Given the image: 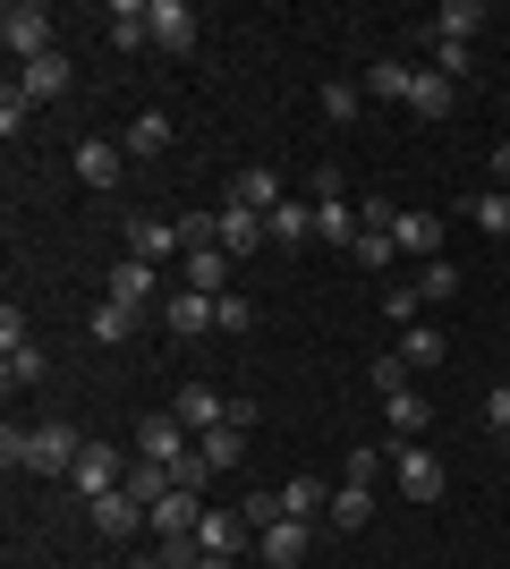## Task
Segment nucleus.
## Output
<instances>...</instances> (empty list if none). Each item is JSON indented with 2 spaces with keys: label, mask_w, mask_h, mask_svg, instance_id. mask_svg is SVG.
Returning a JSON list of instances; mask_svg holds the SVG:
<instances>
[{
  "label": "nucleus",
  "mask_w": 510,
  "mask_h": 569,
  "mask_svg": "<svg viewBox=\"0 0 510 569\" xmlns=\"http://www.w3.org/2000/svg\"><path fill=\"white\" fill-rule=\"evenodd\" d=\"M204 510H213L204 493H179V485H170V493H162V501L146 510V527H153V536L170 545V536H196V519H204Z\"/></svg>",
  "instance_id": "8"
},
{
  "label": "nucleus",
  "mask_w": 510,
  "mask_h": 569,
  "mask_svg": "<svg viewBox=\"0 0 510 569\" xmlns=\"http://www.w3.org/2000/svg\"><path fill=\"white\" fill-rule=\"evenodd\" d=\"M77 162V179H86V188H120V170H128V144H111V137H86L69 153Z\"/></svg>",
  "instance_id": "10"
},
{
  "label": "nucleus",
  "mask_w": 510,
  "mask_h": 569,
  "mask_svg": "<svg viewBox=\"0 0 510 569\" xmlns=\"http://www.w3.org/2000/svg\"><path fill=\"white\" fill-rule=\"evenodd\" d=\"M358 111H366L358 86H323V119H332V128H358Z\"/></svg>",
  "instance_id": "38"
},
{
  "label": "nucleus",
  "mask_w": 510,
  "mask_h": 569,
  "mask_svg": "<svg viewBox=\"0 0 510 569\" xmlns=\"http://www.w3.org/2000/svg\"><path fill=\"white\" fill-rule=\"evenodd\" d=\"M383 426H391V433H426V426H434L426 391H391V400H383Z\"/></svg>",
  "instance_id": "27"
},
{
  "label": "nucleus",
  "mask_w": 510,
  "mask_h": 569,
  "mask_svg": "<svg viewBox=\"0 0 510 569\" xmlns=\"http://www.w3.org/2000/svg\"><path fill=\"white\" fill-rule=\"evenodd\" d=\"M409 86H417L409 60H374V69H366V94H383V102H409Z\"/></svg>",
  "instance_id": "32"
},
{
  "label": "nucleus",
  "mask_w": 510,
  "mask_h": 569,
  "mask_svg": "<svg viewBox=\"0 0 510 569\" xmlns=\"http://www.w3.org/2000/svg\"><path fill=\"white\" fill-rule=\"evenodd\" d=\"M128 569H162V552H146V561H128Z\"/></svg>",
  "instance_id": "50"
},
{
  "label": "nucleus",
  "mask_w": 510,
  "mask_h": 569,
  "mask_svg": "<svg viewBox=\"0 0 510 569\" xmlns=\"http://www.w3.org/2000/svg\"><path fill=\"white\" fill-rule=\"evenodd\" d=\"M323 196H340V162H316V179H307V204H323Z\"/></svg>",
  "instance_id": "49"
},
{
  "label": "nucleus",
  "mask_w": 510,
  "mask_h": 569,
  "mask_svg": "<svg viewBox=\"0 0 510 569\" xmlns=\"http://www.w3.org/2000/svg\"><path fill=\"white\" fill-rule=\"evenodd\" d=\"M26 451H34V426H9V433H0V468H26Z\"/></svg>",
  "instance_id": "46"
},
{
  "label": "nucleus",
  "mask_w": 510,
  "mask_h": 569,
  "mask_svg": "<svg viewBox=\"0 0 510 569\" xmlns=\"http://www.w3.org/2000/svg\"><path fill=\"white\" fill-rule=\"evenodd\" d=\"M86 519H94V536H137V527H146V501L120 485V493H94V501H86Z\"/></svg>",
  "instance_id": "13"
},
{
  "label": "nucleus",
  "mask_w": 510,
  "mask_h": 569,
  "mask_svg": "<svg viewBox=\"0 0 510 569\" xmlns=\"http://www.w3.org/2000/svg\"><path fill=\"white\" fill-rule=\"evenodd\" d=\"M502 102H510V94H502Z\"/></svg>",
  "instance_id": "52"
},
{
  "label": "nucleus",
  "mask_w": 510,
  "mask_h": 569,
  "mask_svg": "<svg viewBox=\"0 0 510 569\" xmlns=\"http://www.w3.org/2000/svg\"><path fill=\"white\" fill-rule=\"evenodd\" d=\"M349 256H358V263H366V272H383V263H391V256H400V247H391V230H366V238H358V247H349Z\"/></svg>",
  "instance_id": "43"
},
{
  "label": "nucleus",
  "mask_w": 510,
  "mask_h": 569,
  "mask_svg": "<svg viewBox=\"0 0 510 569\" xmlns=\"http://www.w3.org/2000/svg\"><path fill=\"white\" fill-rule=\"evenodd\" d=\"M264 247V213H247V204H221V256L239 263V256H256Z\"/></svg>",
  "instance_id": "20"
},
{
  "label": "nucleus",
  "mask_w": 510,
  "mask_h": 569,
  "mask_svg": "<svg viewBox=\"0 0 510 569\" xmlns=\"http://www.w3.org/2000/svg\"><path fill=\"white\" fill-rule=\"evenodd\" d=\"M196 545L213 552V561H239V552L256 545V527H247V510H204V519H196Z\"/></svg>",
  "instance_id": "5"
},
{
  "label": "nucleus",
  "mask_w": 510,
  "mask_h": 569,
  "mask_svg": "<svg viewBox=\"0 0 510 569\" xmlns=\"http://www.w3.org/2000/svg\"><path fill=\"white\" fill-rule=\"evenodd\" d=\"M137 459H153V468H179V459H188V426H179V417H146V426H137Z\"/></svg>",
  "instance_id": "9"
},
{
  "label": "nucleus",
  "mask_w": 510,
  "mask_h": 569,
  "mask_svg": "<svg viewBox=\"0 0 510 569\" xmlns=\"http://www.w3.org/2000/svg\"><path fill=\"white\" fill-rule=\"evenodd\" d=\"M128 493H137V501H146V510H153V501L170 493V468H153V459H137V468H128Z\"/></svg>",
  "instance_id": "39"
},
{
  "label": "nucleus",
  "mask_w": 510,
  "mask_h": 569,
  "mask_svg": "<svg viewBox=\"0 0 510 569\" xmlns=\"http://www.w3.org/2000/svg\"><path fill=\"white\" fill-rule=\"evenodd\" d=\"M0 43H9L18 69L51 60V9H43V0H9V9H0Z\"/></svg>",
  "instance_id": "1"
},
{
  "label": "nucleus",
  "mask_w": 510,
  "mask_h": 569,
  "mask_svg": "<svg viewBox=\"0 0 510 569\" xmlns=\"http://www.w3.org/2000/svg\"><path fill=\"white\" fill-rule=\"evenodd\" d=\"M18 94H26V102H51V94H69V60L51 51V60H34V69H18Z\"/></svg>",
  "instance_id": "24"
},
{
  "label": "nucleus",
  "mask_w": 510,
  "mask_h": 569,
  "mask_svg": "<svg viewBox=\"0 0 510 569\" xmlns=\"http://www.w3.org/2000/svg\"><path fill=\"white\" fill-rule=\"evenodd\" d=\"M281 196H290V188H281V179H272L264 162H247L239 179H230V204H247V213H272V204H281Z\"/></svg>",
  "instance_id": "21"
},
{
  "label": "nucleus",
  "mask_w": 510,
  "mask_h": 569,
  "mask_svg": "<svg viewBox=\"0 0 510 569\" xmlns=\"http://www.w3.org/2000/svg\"><path fill=\"white\" fill-rule=\"evenodd\" d=\"M366 382H374L383 400H391V391H409V357H400V349H391V357H374V366H366Z\"/></svg>",
  "instance_id": "40"
},
{
  "label": "nucleus",
  "mask_w": 510,
  "mask_h": 569,
  "mask_svg": "<svg viewBox=\"0 0 510 569\" xmlns=\"http://www.w3.org/2000/svg\"><path fill=\"white\" fill-rule=\"evenodd\" d=\"M323 519H332L340 536H358V527L374 519V485H340V493H332V510H323Z\"/></svg>",
  "instance_id": "25"
},
{
  "label": "nucleus",
  "mask_w": 510,
  "mask_h": 569,
  "mask_svg": "<svg viewBox=\"0 0 510 569\" xmlns=\"http://www.w3.org/2000/svg\"><path fill=\"white\" fill-rule=\"evenodd\" d=\"M153 51H196V9L188 0H153Z\"/></svg>",
  "instance_id": "17"
},
{
  "label": "nucleus",
  "mask_w": 510,
  "mask_h": 569,
  "mask_svg": "<svg viewBox=\"0 0 510 569\" xmlns=\"http://www.w3.org/2000/svg\"><path fill=\"white\" fill-rule=\"evenodd\" d=\"M486 426L510 433V382H493V391H486Z\"/></svg>",
  "instance_id": "48"
},
{
  "label": "nucleus",
  "mask_w": 510,
  "mask_h": 569,
  "mask_svg": "<svg viewBox=\"0 0 510 569\" xmlns=\"http://www.w3.org/2000/svg\"><path fill=\"white\" fill-rule=\"evenodd\" d=\"M120 144H128V153H162V144H170V119H162V111H137Z\"/></svg>",
  "instance_id": "33"
},
{
  "label": "nucleus",
  "mask_w": 510,
  "mask_h": 569,
  "mask_svg": "<svg viewBox=\"0 0 510 569\" xmlns=\"http://www.w3.org/2000/svg\"><path fill=\"white\" fill-rule=\"evenodd\" d=\"M26 119H34V102H26V94H18V86H9V94H0V137H18Z\"/></svg>",
  "instance_id": "45"
},
{
  "label": "nucleus",
  "mask_w": 510,
  "mask_h": 569,
  "mask_svg": "<svg viewBox=\"0 0 510 569\" xmlns=\"http://www.w3.org/2000/svg\"><path fill=\"white\" fill-rule=\"evenodd\" d=\"M162 323H170V340H204V332H221V315H213V298H204V289H179V298H162Z\"/></svg>",
  "instance_id": "7"
},
{
  "label": "nucleus",
  "mask_w": 510,
  "mask_h": 569,
  "mask_svg": "<svg viewBox=\"0 0 510 569\" xmlns=\"http://www.w3.org/2000/svg\"><path fill=\"white\" fill-rule=\"evenodd\" d=\"M213 315H221V332L239 340V332H256V298H239V289H221L213 298Z\"/></svg>",
  "instance_id": "37"
},
{
  "label": "nucleus",
  "mask_w": 510,
  "mask_h": 569,
  "mask_svg": "<svg viewBox=\"0 0 510 569\" xmlns=\"http://www.w3.org/2000/svg\"><path fill=\"white\" fill-rule=\"evenodd\" d=\"M400 357H409V375L417 366H442V332L434 323H409V332H400Z\"/></svg>",
  "instance_id": "34"
},
{
  "label": "nucleus",
  "mask_w": 510,
  "mask_h": 569,
  "mask_svg": "<svg viewBox=\"0 0 510 569\" xmlns=\"http://www.w3.org/2000/svg\"><path fill=\"white\" fill-rule=\"evenodd\" d=\"M409 111H417V119H451V111H460V86H451V77H434V69H426V60H417Z\"/></svg>",
  "instance_id": "16"
},
{
  "label": "nucleus",
  "mask_w": 510,
  "mask_h": 569,
  "mask_svg": "<svg viewBox=\"0 0 510 569\" xmlns=\"http://www.w3.org/2000/svg\"><path fill=\"white\" fill-rule=\"evenodd\" d=\"M196 451L213 459V476H221V468H239V459H247V433H230V426H221V433H196Z\"/></svg>",
  "instance_id": "36"
},
{
  "label": "nucleus",
  "mask_w": 510,
  "mask_h": 569,
  "mask_svg": "<svg viewBox=\"0 0 510 569\" xmlns=\"http://www.w3.org/2000/svg\"><path fill=\"white\" fill-rule=\"evenodd\" d=\"M26 340H34V332H26V307L9 298V307H0V349H26Z\"/></svg>",
  "instance_id": "47"
},
{
  "label": "nucleus",
  "mask_w": 510,
  "mask_h": 569,
  "mask_svg": "<svg viewBox=\"0 0 510 569\" xmlns=\"http://www.w3.org/2000/svg\"><path fill=\"white\" fill-rule=\"evenodd\" d=\"M0 382H9V391H34V382H43V349H34V340H26V349H0Z\"/></svg>",
  "instance_id": "30"
},
{
  "label": "nucleus",
  "mask_w": 510,
  "mask_h": 569,
  "mask_svg": "<svg viewBox=\"0 0 510 569\" xmlns=\"http://www.w3.org/2000/svg\"><path fill=\"white\" fill-rule=\"evenodd\" d=\"M426 69L451 77V86H468V77H477V51H468V43H434V34H426Z\"/></svg>",
  "instance_id": "28"
},
{
  "label": "nucleus",
  "mask_w": 510,
  "mask_h": 569,
  "mask_svg": "<svg viewBox=\"0 0 510 569\" xmlns=\"http://www.w3.org/2000/svg\"><path fill=\"white\" fill-rule=\"evenodd\" d=\"M69 485H77L86 501H94V493H120V485H128V459L111 451V442H86V451H77V468H69Z\"/></svg>",
  "instance_id": "4"
},
{
  "label": "nucleus",
  "mask_w": 510,
  "mask_h": 569,
  "mask_svg": "<svg viewBox=\"0 0 510 569\" xmlns=\"http://www.w3.org/2000/svg\"><path fill=\"white\" fill-rule=\"evenodd\" d=\"M196 569H230V561H213V552H204V561H196Z\"/></svg>",
  "instance_id": "51"
},
{
  "label": "nucleus",
  "mask_w": 510,
  "mask_h": 569,
  "mask_svg": "<svg viewBox=\"0 0 510 569\" xmlns=\"http://www.w3.org/2000/svg\"><path fill=\"white\" fill-rule=\"evenodd\" d=\"M128 256H137V263H162V256H188V238H179V221L137 213V221H128Z\"/></svg>",
  "instance_id": "12"
},
{
  "label": "nucleus",
  "mask_w": 510,
  "mask_h": 569,
  "mask_svg": "<svg viewBox=\"0 0 510 569\" xmlns=\"http://www.w3.org/2000/svg\"><path fill=\"white\" fill-rule=\"evenodd\" d=\"M102 34L120 51H146L153 43V0H111V9H102Z\"/></svg>",
  "instance_id": "11"
},
{
  "label": "nucleus",
  "mask_w": 510,
  "mask_h": 569,
  "mask_svg": "<svg viewBox=\"0 0 510 569\" xmlns=\"http://www.w3.org/2000/svg\"><path fill=\"white\" fill-rule=\"evenodd\" d=\"M77 451H86V433H77V426H34V451H26V468H34V476H69Z\"/></svg>",
  "instance_id": "6"
},
{
  "label": "nucleus",
  "mask_w": 510,
  "mask_h": 569,
  "mask_svg": "<svg viewBox=\"0 0 510 569\" xmlns=\"http://www.w3.org/2000/svg\"><path fill=\"white\" fill-rule=\"evenodd\" d=\"M477 26H486L477 0H442L434 18H426V34H434V43H477Z\"/></svg>",
  "instance_id": "19"
},
{
  "label": "nucleus",
  "mask_w": 510,
  "mask_h": 569,
  "mask_svg": "<svg viewBox=\"0 0 510 569\" xmlns=\"http://www.w3.org/2000/svg\"><path fill=\"white\" fill-rule=\"evenodd\" d=\"M383 468H391V451H374V442H358V451H349V485H374Z\"/></svg>",
  "instance_id": "44"
},
{
  "label": "nucleus",
  "mask_w": 510,
  "mask_h": 569,
  "mask_svg": "<svg viewBox=\"0 0 510 569\" xmlns=\"http://www.w3.org/2000/svg\"><path fill=\"white\" fill-rule=\"evenodd\" d=\"M281 510H290V519H323V510H332V493H323L316 476H290V485H281Z\"/></svg>",
  "instance_id": "31"
},
{
  "label": "nucleus",
  "mask_w": 510,
  "mask_h": 569,
  "mask_svg": "<svg viewBox=\"0 0 510 569\" xmlns=\"http://www.w3.org/2000/svg\"><path fill=\"white\" fill-rule=\"evenodd\" d=\"M170 417H179V426H188V433H221V426H247L256 408H247V400H221L213 382H188V391L170 400Z\"/></svg>",
  "instance_id": "2"
},
{
  "label": "nucleus",
  "mask_w": 510,
  "mask_h": 569,
  "mask_svg": "<svg viewBox=\"0 0 510 569\" xmlns=\"http://www.w3.org/2000/svg\"><path fill=\"white\" fill-rule=\"evenodd\" d=\"M170 485H179V493H204V485H213V459H204V451H188L179 468H170Z\"/></svg>",
  "instance_id": "42"
},
{
  "label": "nucleus",
  "mask_w": 510,
  "mask_h": 569,
  "mask_svg": "<svg viewBox=\"0 0 510 569\" xmlns=\"http://www.w3.org/2000/svg\"><path fill=\"white\" fill-rule=\"evenodd\" d=\"M391 247H400V256H417V263H434V256H442V221H434V213H400V221H391Z\"/></svg>",
  "instance_id": "18"
},
{
  "label": "nucleus",
  "mask_w": 510,
  "mask_h": 569,
  "mask_svg": "<svg viewBox=\"0 0 510 569\" xmlns=\"http://www.w3.org/2000/svg\"><path fill=\"white\" fill-rule=\"evenodd\" d=\"M111 298H120V307H137V315H146L153 298H162V289H153V263L120 256V263H111Z\"/></svg>",
  "instance_id": "22"
},
{
  "label": "nucleus",
  "mask_w": 510,
  "mask_h": 569,
  "mask_svg": "<svg viewBox=\"0 0 510 569\" xmlns=\"http://www.w3.org/2000/svg\"><path fill=\"white\" fill-rule=\"evenodd\" d=\"M188 289L221 298V289H230V256H221V247H196V256H188Z\"/></svg>",
  "instance_id": "29"
},
{
  "label": "nucleus",
  "mask_w": 510,
  "mask_h": 569,
  "mask_svg": "<svg viewBox=\"0 0 510 569\" xmlns=\"http://www.w3.org/2000/svg\"><path fill=\"white\" fill-rule=\"evenodd\" d=\"M86 332H94V340H102V349H120V340H128V332H137V307H120V298H102V307H94V315H86Z\"/></svg>",
  "instance_id": "26"
},
{
  "label": "nucleus",
  "mask_w": 510,
  "mask_h": 569,
  "mask_svg": "<svg viewBox=\"0 0 510 569\" xmlns=\"http://www.w3.org/2000/svg\"><path fill=\"white\" fill-rule=\"evenodd\" d=\"M391 485L409 501H442V459L426 451V442H400V451H391Z\"/></svg>",
  "instance_id": "3"
},
{
  "label": "nucleus",
  "mask_w": 510,
  "mask_h": 569,
  "mask_svg": "<svg viewBox=\"0 0 510 569\" xmlns=\"http://www.w3.org/2000/svg\"><path fill=\"white\" fill-rule=\"evenodd\" d=\"M468 213H477V230H486V238H510V188H486Z\"/></svg>",
  "instance_id": "35"
},
{
  "label": "nucleus",
  "mask_w": 510,
  "mask_h": 569,
  "mask_svg": "<svg viewBox=\"0 0 510 569\" xmlns=\"http://www.w3.org/2000/svg\"><path fill=\"white\" fill-rule=\"evenodd\" d=\"M316 238H323V247H358V238H366V221L349 213L340 196H323V204H316Z\"/></svg>",
  "instance_id": "23"
},
{
  "label": "nucleus",
  "mask_w": 510,
  "mask_h": 569,
  "mask_svg": "<svg viewBox=\"0 0 510 569\" xmlns=\"http://www.w3.org/2000/svg\"><path fill=\"white\" fill-rule=\"evenodd\" d=\"M264 238L272 247H307V238H316V204H307V196H281L264 213Z\"/></svg>",
  "instance_id": "15"
},
{
  "label": "nucleus",
  "mask_w": 510,
  "mask_h": 569,
  "mask_svg": "<svg viewBox=\"0 0 510 569\" xmlns=\"http://www.w3.org/2000/svg\"><path fill=\"white\" fill-rule=\"evenodd\" d=\"M451 289H460V263L451 256H434L426 272H417V298H451Z\"/></svg>",
  "instance_id": "41"
},
{
  "label": "nucleus",
  "mask_w": 510,
  "mask_h": 569,
  "mask_svg": "<svg viewBox=\"0 0 510 569\" xmlns=\"http://www.w3.org/2000/svg\"><path fill=\"white\" fill-rule=\"evenodd\" d=\"M307 545H316V519H281V527L256 536V552H264L272 569H298V561H307Z\"/></svg>",
  "instance_id": "14"
}]
</instances>
